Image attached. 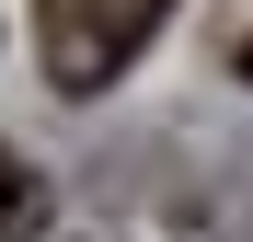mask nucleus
Returning a JSON list of instances; mask_svg holds the SVG:
<instances>
[{"mask_svg": "<svg viewBox=\"0 0 253 242\" xmlns=\"http://www.w3.org/2000/svg\"><path fill=\"white\" fill-rule=\"evenodd\" d=\"M173 0H35V58H46L58 93H104L126 81V58L161 35Z\"/></svg>", "mask_w": 253, "mask_h": 242, "instance_id": "nucleus-1", "label": "nucleus"}, {"mask_svg": "<svg viewBox=\"0 0 253 242\" xmlns=\"http://www.w3.org/2000/svg\"><path fill=\"white\" fill-rule=\"evenodd\" d=\"M35 231H46V173L23 150H0V242H35Z\"/></svg>", "mask_w": 253, "mask_h": 242, "instance_id": "nucleus-2", "label": "nucleus"}, {"mask_svg": "<svg viewBox=\"0 0 253 242\" xmlns=\"http://www.w3.org/2000/svg\"><path fill=\"white\" fill-rule=\"evenodd\" d=\"M242 81H253V35H242Z\"/></svg>", "mask_w": 253, "mask_h": 242, "instance_id": "nucleus-3", "label": "nucleus"}]
</instances>
